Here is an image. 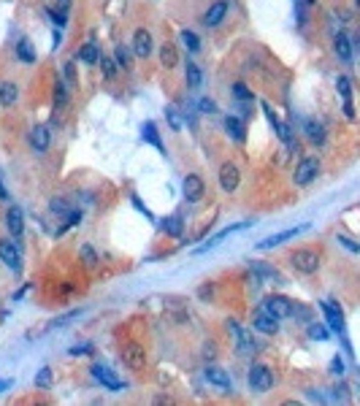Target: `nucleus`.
Returning <instances> with one entry per match:
<instances>
[{"mask_svg": "<svg viewBox=\"0 0 360 406\" xmlns=\"http://www.w3.org/2000/svg\"><path fill=\"white\" fill-rule=\"evenodd\" d=\"M238 182H241V171H238V166H233V163H225V166L220 168V187L225 192H233L238 187Z\"/></svg>", "mask_w": 360, "mask_h": 406, "instance_id": "f8f14e48", "label": "nucleus"}, {"mask_svg": "<svg viewBox=\"0 0 360 406\" xmlns=\"http://www.w3.org/2000/svg\"><path fill=\"white\" fill-rule=\"evenodd\" d=\"M323 306V314H325V319H328V325L333 328V331H344V317H341V311L333 306V301H325V303H319Z\"/></svg>", "mask_w": 360, "mask_h": 406, "instance_id": "a211bd4d", "label": "nucleus"}, {"mask_svg": "<svg viewBox=\"0 0 360 406\" xmlns=\"http://www.w3.org/2000/svg\"><path fill=\"white\" fill-rule=\"evenodd\" d=\"M179 41H182L187 46V52H201V38L192 33V30H182V35H179Z\"/></svg>", "mask_w": 360, "mask_h": 406, "instance_id": "c756f323", "label": "nucleus"}, {"mask_svg": "<svg viewBox=\"0 0 360 406\" xmlns=\"http://www.w3.org/2000/svg\"><path fill=\"white\" fill-rule=\"evenodd\" d=\"M233 95H236L238 100H241V103H252V100H255V95H252V90H249L247 87V84H233Z\"/></svg>", "mask_w": 360, "mask_h": 406, "instance_id": "f704fd0d", "label": "nucleus"}, {"mask_svg": "<svg viewBox=\"0 0 360 406\" xmlns=\"http://www.w3.org/2000/svg\"><path fill=\"white\" fill-rule=\"evenodd\" d=\"M306 136H309V141H314V144H323L325 141V130H323V122H317V119H306Z\"/></svg>", "mask_w": 360, "mask_h": 406, "instance_id": "393cba45", "label": "nucleus"}, {"mask_svg": "<svg viewBox=\"0 0 360 406\" xmlns=\"http://www.w3.org/2000/svg\"><path fill=\"white\" fill-rule=\"evenodd\" d=\"M290 265L295 271H301V274H314V271L319 268V255L314 252V249H309V247L295 249V252L290 255Z\"/></svg>", "mask_w": 360, "mask_h": 406, "instance_id": "f257e3e1", "label": "nucleus"}, {"mask_svg": "<svg viewBox=\"0 0 360 406\" xmlns=\"http://www.w3.org/2000/svg\"><path fill=\"white\" fill-rule=\"evenodd\" d=\"M62 73H65V82H68V84H73V82H76V62L68 60L65 65H62Z\"/></svg>", "mask_w": 360, "mask_h": 406, "instance_id": "79ce46f5", "label": "nucleus"}, {"mask_svg": "<svg viewBox=\"0 0 360 406\" xmlns=\"http://www.w3.org/2000/svg\"><path fill=\"white\" fill-rule=\"evenodd\" d=\"M65 100H68V87L62 82H57L54 84V103H57V108L65 106Z\"/></svg>", "mask_w": 360, "mask_h": 406, "instance_id": "4c0bfd02", "label": "nucleus"}, {"mask_svg": "<svg viewBox=\"0 0 360 406\" xmlns=\"http://www.w3.org/2000/svg\"><path fill=\"white\" fill-rule=\"evenodd\" d=\"M82 257H84V263H87L90 268L98 263V255H95V249H92L90 244H84V247H82Z\"/></svg>", "mask_w": 360, "mask_h": 406, "instance_id": "a19ab883", "label": "nucleus"}, {"mask_svg": "<svg viewBox=\"0 0 360 406\" xmlns=\"http://www.w3.org/2000/svg\"><path fill=\"white\" fill-rule=\"evenodd\" d=\"M92 352V347H73L70 349V355H90Z\"/></svg>", "mask_w": 360, "mask_h": 406, "instance_id": "09e8293b", "label": "nucleus"}, {"mask_svg": "<svg viewBox=\"0 0 360 406\" xmlns=\"http://www.w3.org/2000/svg\"><path fill=\"white\" fill-rule=\"evenodd\" d=\"M6 228L14 238H19L22 233H25V217H22V209L19 206H11L9 212H6Z\"/></svg>", "mask_w": 360, "mask_h": 406, "instance_id": "2eb2a0df", "label": "nucleus"}, {"mask_svg": "<svg viewBox=\"0 0 360 406\" xmlns=\"http://www.w3.org/2000/svg\"><path fill=\"white\" fill-rule=\"evenodd\" d=\"M60 44H62V35H60V30H54V49H57Z\"/></svg>", "mask_w": 360, "mask_h": 406, "instance_id": "5fc2aeb1", "label": "nucleus"}, {"mask_svg": "<svg viewBox=\"0 0 360 406\" xmlns=\"http://www.w3.org/2000/svg\"><path fill=\"white\" fill-rule=\"evenodd\" d=\"M0 260L9 265L11 271H22V255L14 247V241H0Z\"/></svg>", "mask_w": 360, "mask_h": 406, "instance_id": "ddd939ff", "label": "nucleus"}, {"mask_svg": "<svg viewBox=\"0 0 360 406\" xmlns=\"http://www.w3.org/2000/svg\"><path fill=\"white\" fill-rule=\"evenodd\" d=\"M344 371H347V369H344V360H341L339 355H336V357H333V363H331V374H336V377H341Z\"/></svg>", "mask_w": 360, "mask_h": 406, "instance_id": "a18cd8bd", "label": "nucleus"}, {"mask_svg": "<svg viewBox=\"0 0 360 406\" xmlns=\"http://www.w3.org/2000/svg\"><path fill=\"white\" fill-rule=\"evenodd\" d=\"M17 57H19L22 62H35V49L30 46L27 38H22V41L17 44Z\"/></svg>", "mask_w": 360, "mask_h": 406, "instance_id": "cd10ccee", "label": "nucleus"}, {"mask_svg": "<svg viewBox=\"0 0 360 406\" xmlns=\"http://www.w3.org/2000/svg\"><path fill=\"white\" fill-rule=\"evenodd\" d=\"M79 314H82V309L68 311V314H62V317H57V319H54V322H52V328H62L65 322H70V319H73V317H79Z\"/></svg>", "mask_w": 360, "mask_h": 406, "instance_id": "37998d69", "label": "nucleus"}, {"mask_svg": "<svg viewBox=\"0 0 360 406\" xmlns=\"http://www.w3.org/2000/svg\"><path fill=\"white\" fill-rule=\"evenodd\" d=\"M333 52L339 54V60L349 62L352 60V41H349V35H344V33L336 35L333 38Z\"/></svg>", "mask_w": 360, "mask_h": 406, "instance_id": "aec40b11", "label": "nucleus"}, {"mask_svg": "<svg viewBox=\"0 0 360 406\" xmlns=\"http://www.w3.org/2000/svg\"><path fill=\"white\" fill-rule=\"evenodd\" d=\"M252 328L255 331H260V333H276L279 331V319L276 317H271V314H265V311L260 309V311H255L252 314Z\"/></svg>", "mask_w": 360, "mask_h": 406, "instance_id": "4468645a", "label": "nucleus"}, {"mask_svg": "<svg viewBox=\"0 0 360 406\" xmlns=\"http://www.w3.org/2000/svg\"><path fill=\"white\" fill-rule=\"evenodd\" d=\"M339 244H344V247L349 249V252H360V247H357L352 238H347V236H339Z\"/></svg>", "mask_w": 360, "mask_h": 406, "instance_id": "de8ad7c7", "label": "nucleus"}, {"mask_svg": "<svg viewBox=\"0 0 360 406\" xmlns=\"http://www.w3.org/2000/svg\"><path fill=\"white\" fill-rule=\"evenodd\" d=\"M35 387H38V390L52 387V369H49V366H44V369L35 374Z\"/></svg>", "mask_w": 360, "mask_h": 406, "instance_id": "473e14b6", "label": "nucleus"}, {"mask_svg": "<svg viewBox=\"0 0 360 406\" xmlns=\"http://www.w3.org/2000/svg\"><path fill=\"white\" fill-rule=\"evenodd\" d=\"M92 377H95V382H100V385H103L106 390H111V393H122V390L128 387L111 369H106V366H100V363L92 366Z\"/></svg>", "mask_w": 360, "mask_h": 406, "instance_id": "0eeeda50", "label": "nucleus"}, {"mask_svg": "<svg viewBox=\"0 0 360 406\" xmlns=\"http://www.w3.org/2000/svg\"><path fill=\"white\" fill-rule=\"evenodd\" d=\"M317 174H319V160L317 157H303L301 163H298V168H295V184L298 187H306V184H311L317 179Z\"/></svg>", "mask_w": 360, "mask_h": 406, "instance_id": "423d86ee", "label": "nucleus"}, {"mask_svg": "<svg viewBox=\"0 0 360 406\" xmlns=\"http://www.w3.org/2000/svg\"><path fill=\"white\" fill-rule=\"evenodd\" d=\"M201 298H211V287H201Z\"/></svg>", "mask_w": 360, "mask_h": 406, "instance_id": "6e6d98bb", "label": "nucleus"}, {"mask_svg": "<svg viewBox=\"0 0 360 406\" xmlns=\"http://www.w3.org/2000/svg\"><path fill=\"white\" fill-rule=\"evenodd\" d=\"M301 230H306V225H295V228H287V230H282V233H276V236H268V238H265V241H260V244H257V249H273V247L285 244L287 238L298 236Z\"/></svg>", "mask_w": 360, "mask_h": 406, "instance_id": "dca6fc26", "label": "nucleus"}, {"mask_svg": "<svg viewBox=\"0 0 360 406\" xmlns=\"http://www.w3.org/2000/svg\"><path fill=\"white\" fill-rule=\"evenodd\" d=\"M201 82H203L201 68L195 65V62H187V84H190L192 90H198V87H201Z\"/></svg>", "mask_w": 360, "mask_h": 406, "instance_id": "7c9ffc66", "label": "nucleus"}, {"mask_svg": "<svg viewBox=\"0 0 360 406\" xmlns=\"http://www.w3.org/2000/svg\"><path fill=\"white\" fill-rule=\"evenodd\" d=\"M336 90H339V95L344 100H352V82H349V76H339V79H336Z\"/></svg>", "mask_w": 360, "mask_h": 406, "instance_id": "72a5a7b5", "label": "nucleus"}, {"mask_svg": "<svg viewBox=\"0 0 360 406\" xmlns=\"http://www.w3.org/2000/svg\"><path fill=\"white\" fill-rule=\"evenodd\" d=\"M182 190H184V198L190 200V203H198V200L203 198V195H206V184H203V179H201V176L190 174V176L184 179Z\"/></svg>", "mask_w": 360, "mask_h": 406, "instance_id": "9d476101", "label": "nucleus"}, {"mask_svg": "<svg viewBox=\"0 0 360 406\" xmlns=\"http://www.w3.org/2000/svg\"><path fill=\"white\" fill-rule=\"evenodd\" d=\"M228 333L233 336V339H236V347H238V352L241 355H252L255 349H257V344H255V339H252V333L247 331V328H241L236 319H228Z\"/></svg>", "mask_w": 360, "mask_h": 406, "instance_id": "7ed1b4c3", "label": "nucleus"}, {"mask_svg": "<svg viewBox=\"0 0 360 406\" xmlns=\"http://www.w3.org/2000/svg\"><path fill=\"white\" fill-rule=\"evenodd\" d=\"M160 62H163V68H166V71L176 68L179 54H176V46H174V44H163V46H160Z\"/></svg>", "mask_w": 360, "mask_h": 406, "instance_id": "4be33fe9", "label": "nucleus"}, {"mask_svg": "<svg viewBox=\"0 0 360 406\" xmlns=\"http://www.w3.org/2000/svg\"><path fill=\"white\" fill-rule=\"evenodd\" d=\"M163 230H166L168 236L179 238V236H182V217H179V214H171V217H166V222H163Z\"/></svg>", "mask_w": 360, "mask_h": 406, "instance_id": "bb28decb", "label": "nucleus"}, {"mask_svg": "<svg viewBox=\"0 0 360 406\" xmlns=\"http://www.w3.org/2000/svg\"><path fill=\"white\" fill-rule=\"evenodd\" d=\"M203 377H206L209 385H214V387H220V390H233V379H230V374L225 371V369H220V366H206Z\"/></svg>", "mask_w": 360, "mask_h": 406, "instance_id": "6e6552de", "label": "nucleus"}, {"mask_svg": "<svg viewBox=\"0 0 360 406\" xmlns=\"http://www.w3.org/2000/svg\"><path fill=\"white\" fill-rule=\"evenodd\" d=\"M225 14H228V0H217V3H211L209 11L203 14V25L206 27H220L225 22Z\"/></svg>", "mask_w": 360, "mask_h": 406, "instance_id": "9b49d317", "label": "nucleus"}, {"mask_svg": "<svg viewBox=\"0 0 360 406\" xmlns=\"http://www.w3.org/2000/svg\"><path fill=\"white\" fill-rule=\"evenodd\" d=\"M0 200H9V190L3 187V182H0Z\"/></svg>", "mask_w": 360, "mask_h": 406, "instance_id": "864d4df0", "label": "nucleus"}, {"mask_svg": "<svg viewBox=\"0 0 360 406\" xmlns=\"http://www.w3.org/2000/svg\"><path fill=\"white\" fill-rule=\"evenodd\" d=\"M100 65H103L106 79H114V73H116V62H114L111 57H100Z\"/></svg>", "mask_w": 360, "mask_h": 406, "instance_id": "ea45409f", "label": "nucleus"}, {"mask_svg": "<svg viewBox=\"0 0 360 406\" xmlns=\"http://www.w3.org/2000/svg\"><path fill=\"white\" fill-rule=\"evenodd\" d=\"M249 225H252V222H236V225H230V228H225V230H220V233H217L214 238L209 241V244H203V247H198V252H209L211 247H217V244H220L222 238H228L230 233H238V230H244V228H249Z\"/></svg>", "mask_w": 360, "mask_h": 406, "instance_id": "6ab92c4d", "label": "nucleus"}, {"mask_svg": "<svg viewBox=\"0 0 360 406\" xmlns=\"http://www.w3.org/2000/svg\"><path fill=\"white\" fill-rule=\"evenodd\" d=\"M273 385V374L268 366L263 363H255L252 369H249V387L255 390V393H268Z\"/></svg>", "mask_w": 360, "mask_h": 406, "instance_id": "20e7f679", "label": "nucleus"}, {"mask_svg": "<svg viewBox=\"0 0 360 406\" xmlns=\"http://www.w3.org/2000/svg\"><path fill=\"white\" fill-rule=\"evenodd\" d=\"M263 311L276 319H285V317H293L295 314V303L287 298V295H268L263 301Z\"/></svg>", "mask_w": 360, "mask_h": 406, "instance_id": "f03ea898", "label": "nucleus"}, {"mask_svg": "<svg viewBox=\"0 0 360 406\" xmlns=\"http://www.w3.org/2000/svg\"><path fill=\"white\" fill-rule=\"evenodd\" d=\"M122 363L128 366L130 371H141L146 369V349L136 344V341H130V344L122 347Z\"/></svg>", "mask_w": 360, "mask_h": 406, "instance_id": "39448f33", "label": "nucleus"}, {"mask_svg": "<svg viewBox=\"0 0 360 406\" xmlns=\"http://www.w3.org/2000/svg\"><path fill=\"white\" fill-rule=\"evenodd\" d=\"M249 265L255 268V274H260L263 279H268V282L279 279V271H276V268H271V265H263L260 260H249Z\"/></svg>", "mask_w": 360, "mask_h": 406, "instance_id": "c85d7f7f", "label": "nucleus"}, {"mask_svg": "<svg viewBox=\"0 0 360 406\" xmlns=\"http://www.w3.org/2000/svg\"><path fill=\"white\" fill-rule=\"evenodd\" d=\"M166 116H168V125H171V130H182L184 128V125H182V116H179V111H176V108L174 106H168L166 108Z\"/></svg>", "mask_w": 360, "mask_h": 406, "instance_id": "c9c22d12", "label": "nucleus"}, {"mask_svg": "<svg viewBox=\"0 0 360 406\" xmlns=\"http://www.w3.org/2000/svg\"><path fill=\"white\" fill-rule=\"evenodd\" d=\"M17 84H11V82H6V84H0V103L3 106H14L17 103Z\"/></svg>", "mask_w": 360, "mask_h": 406, "instance_id": "a878e982", "label": "nucleus"}, {"mask_svg": "<svg viewBox=\"0 0 360 406\" xmlns=\"http://www.w3.org/2000/svg\"><path fill=\"white\" fill-rule=\"evenodd\" d=\"M68 9H70V0H57V11L68 14Z\"/></svg>", "mask_w": 360, "mask_h": 406, "instance_id": "3c124183", "label": "nucleus"}, {"mask_svg": "<svg viewBox=\"0 0 360 406\" xmlns=\"http://www.w3.org/2000/svg\"><path fill=\"white\" fill-rule=\"evenodd\" d=\"M198 106H201L203 114H217V103H214V100H209V98H203Z\"/></svg>", "mask_w": 360, "mask_h": 406, "instance_id": "c03bdc74", "label": "nucleus"}, {"mask_svg": "<svg viewBox=\"0 0 360 406\" xmlns=\"http://www.w3.org/2000/svg\"><path fill=\"white\" fill-rule=\"evenodd\" d=\"M114 62L122 68V71H128V68H130V49H128V46H122V44L116 46V49H114Z\"/></svg>", "mask_w": 360, "mask_h": 406, "instance_id": "2f4dec72", "label": "nucleus"}, {"mask_svg": "<svg viewBox=\"0 0 360 406\" xmlns=\"http://www.w3.org/2000/svg\"><path fill=\"white\" fill-rule=\"evenodd\" d=\"M49 128L46 125H35L33 128V133H30V144H33V149L35 152H46L49 149Z\"/></svg>", "mask_w": 360, "mask_h": 406, "instance_id": "f3484780", "label": "nucleus"}, {"mask_svg": "<svg viewBox=\"0 0 360 406\" xmlns=\"http://www.w3.org/2000/svg\"><path fill=\"white\" fill-rule=\"evenodd\" d=\"M14 385V379H0V393H3V390H9Z\"/></svg>", "mask_w": 360, "mask_h": 406, "instance_id": "603ef678", "label": "nucleus"}, {"mask_svg": "<svg viewBox=\"0 0 360 406\" xmlns=\"http://www.w3.org/2000/svg\"><path fill=\"white\" fill-rule=\"evenodd\" d=\"M306 3H314V0H306Z\"/></svg>", "mask_w": 360, "mask_h": 406, "instance_id": "4d7b16f0", "label": "nucleus"}, {"mask_svg": "<svg viewBox=\"0 0 360 406\" xmlns=\"http://www.w3.org/2000/svg\"><path fill=\"white\" fill-rule=\"evenodd\" d=\"M225 130H228V136L233 138V141H244V136H247V133H244V122H241L238 119V116H228V119H225Z\"/></svg>", "mask_w": 360, "mask_h": 406, "instance_id": "5701e85b", "label": "nucleus"}, {"mask_svg": "<svg viewBox=\"0 0 360 406\" xmlns=\"http://www.w3.org/2000/svg\"><path fill=\"white\" fill-rule=\"evenodd\" d=\"M76 60H82V62H87V65H95V62L100 60V52H98V44H84L79 52H76Z\"/></svg>", "mask_w": 360, "mask_h": 406, "instance_id": "b1692460", "label": "nucleus"}, {"mask_svg": "<svg viewBox=\"0 0 360 406\" xmlns=\"http://www.w3.org/2000/svg\"><path fill=\"white\" fill-rule=\"evenodd\" d=\"M49 209H52L54 214H68V212H70L65 198H52V200H49Z\"/></svg>", "mask_w": 360, "mask_h": 406, "instance_id": "58836bf2", "label": "nucleus"}, {"mask_svg": "<svg viewBox=\"0 0 360 406\" xmlns=\"http://www.w3.org/2000/svg\"><path fill=\"white\" fill-rule=\"evenodd\" d=\"M328 336H331V333H328V328L325 325H309V339H314V341H325L328 339Z\"/></svg>", "mask_w": 360, "mask_h": 406, "instance_id": "e433bc0d", "label": "nucleus"}, {"mask_svg": "<svg viewBox=\"0 0 360 406\" xmlns=\"http://www.w3.org/2000/svg\"><path fill=\"white\" fill-rule=\"evenodd\" d=\"M133 54H136V57H144V60L152 54V33L149 30L138 27L136 33H133Z\"/></svg>", "mask_w": 360, "mask_h": 406, "instance_id": "1a4fd4ad", "label": "nucleus"}, {"mask_svg": "<svg viewBox=\"0 0 360 406\" xmlns=\"http://www.w3.org/2000/svg\"><path fill=\"white\" fill-rule=\"evenodd\" d=\"M141 138H144L146 144H152L157 152H166V146H163V141H160V133H157V128H154V122H146V125H144Z\"/></svg>", "mask_w": 360, "mask_h": 406, "instance_id": "412c9836", "label": "nucleus"}, {"mask_svg": "<svg viewBox=\"0 0 360 406\" xmlns=\"http://www.w3.org/2000/svg\"><path fill=\"white\" fill-rule=\"evenodd\" d=\"M49 17L54 19V25H57V27H65V25H68V22H65V14H62V11H54V9H52Z\"/></svg>", "mask_w": 360, "mask_h": 406, "instance_id": "49530a36", "label": "nucleus"}, {"mask_svg": "<svg viewBox=\"0 0 360 406\" xmlns=\"http://www.w3.org/2000/svg\"><path fill=\"white\" fill-rule=\"evenodd\" d=\"M344 114H347L349 119L355 116V108H352V100H344Z\"/></svg>", "mask_w": 360, "mask_h": 406, "instance_id": "8fccbe9b", "label": "nucleus"}]
</instances>
